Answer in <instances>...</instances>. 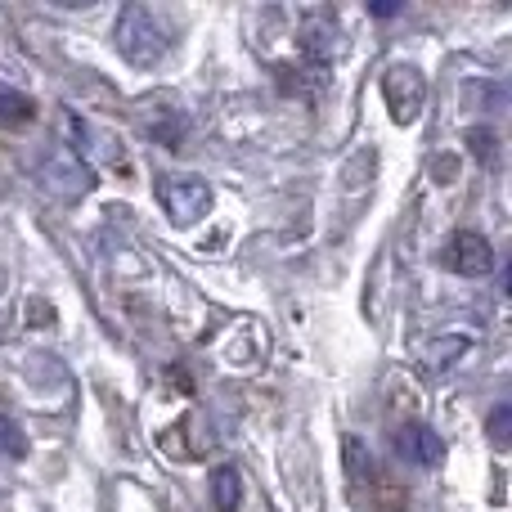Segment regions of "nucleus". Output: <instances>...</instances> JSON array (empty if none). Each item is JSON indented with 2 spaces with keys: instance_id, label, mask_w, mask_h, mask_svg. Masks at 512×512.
<instances>
[{
  "instance_id": "nucleus-1",
  "label": "nucleus",
  "mask_w": 512,
  "mask_h": 512,
  "mask_svg": "<svg viewBox=\"0 0 512 512\" xmlns=\"http://www.w3.org/2000/svg\"><path fill=\"white\" fill-rule=\"evenodd\" d=\"M113 41H117V50H122L131 63L153 68V63L167 59V50H171V41H176V36H171V27L162 23V14H153L149 5H126L122 14H117Z\"/></svg>"
},
{
  "instance_id": "nucleus-2",
  "label": "nucleus",
  "mask_w": 512,
  "mask_h": 512,
  "mask_svg": "<svg viewBox=\"0 0 512 512\" xmlns=\"http://www.w3.org/2000/svg\"><path fill=\"white\" fill-rule=\"evenodd\" d=\"M158 198L176 225H198L212 212V185L198 176H158Z\"/></svg>"
},
{
  "instance_id": "nucleus-3",
  "label": "nucleus",
  "mask_w": 512,
  "mask_h": 512,
  "mask_svg": "<svg viewBox=\"0 0 512 512\" xmlns=\"http://www.w3.org/2000/svg\"><path fill=\"white\" fill-rule=\"evenodd\" d=\"M382 95H387V108L400 126H414L427 104V81L418 68L396 63V68H387V77H382Z\"/></svg>"
},
{
  "instance_id": "nucleus-4",
  "label": "nucleus",
  "mask_w": 512,
  "mask_h": 512,
  "mask_svg": "<svg viewBox=\"0 0 512 512\" xmlns=\"http://www.w3.org/2000/svg\"><path fill=\"white\" fill-rule=\"evenodd\" d=\"M441 265H450L454 274H468V279H481V274L495 270V248H490L486 234L459 230V234H450V243L441 248Z\"/></svg>"
},
{
  "instance_id": "nucleus-5",
  "label": "nucleus",
  "mask_w": 512,
  "mask_h": 512,
  "mask_svg": "<svg viewBox=\"0 0 512 512\" xmlns=\"http://www.w3.org/2000/svg\"><path fill=\"white\" fill-rule=\"evenodd\" d=\"M396 454L405 463H414V468H441L445 441H441V432H432L427 423H405L396 432Z\"/></svg>"
},
{
  "instance_id": "nucleus-6",
  "label": "nucleus",
  "mask_w": 512,
  "mask_h": 512,
  "mask_svg": "<svg viewBox=\"0 0 512 512\" xmlns=\"http://www.w3.org/2000/svg\"><path fill=\"white\" fill-rule=\"evenodd\" d=\"M301 59L310 63V68H328V63L337 59V50H342V45H337V23L328 14H310L306 23H301Z\"/></svg>"
},
{
  "instance_id": "nucleus-7",
  "label": "nucleus",
  "mask_w": 512,
  "mask_h": 512,
  "mask_svg": "<svg viewBox=\"0 0 512 512\" xmlns=\"http://www.w3.org/2000/svg\"><path fill=\"white\" fill-rule=\"evenodd\" d=\"M239 499H243L239 472H234V468H216L212 472V504H216V512H234V508H239Z\"/></svg>"
},
{
  "instance_id": "nucleus-8",
  "label": "nucleus",
  "mask_w": 512,
  "mask_h": 512,
  "mask_svg": "<svg viewBox=\"0 0 512 512\" xmlns=\"http://www.w3.org/2000/svg\"><path fill=\"white\" fill-rule=\"evenodd\" d=\"M346 468H351V481L355 486H364V481H369V486H378L382 481V472H378V463H373V454H364V445L355 441H346Z\"/></svg>"
},
{
  "instance_id": "nucleus-9",
  "label": "nucleus",
  "mask_w": 512,
  "mask_h": 512,
  "mask_svg": "<svg viewBox=\"0 0 512 512\" xmlns=\"http://www.w3.org/2000/svg\"><path fill=\"white\" fill-rule=\"evenodd\" d=\"M36 122V104L18 90H0V126H27Z\"/></svg>"
},
{
  "instance_id": "nucleus-10",
  "label": "nucleus",
  "mask_w": 512,
  "mask_h": 512,
  "mask_svg": "<svg viewBox=\"0 0 512 512\" xmlns=\"http://www.w3.org/2000/svg\"><path fill=\"white\" fill-rule=\"evenodd\" d=\"M23 454H27V432L14 418L0 414V459H23Z\"/></svg>"
},
{
  "instance_id": "nucleus-11",
  "label": "nucleus",
  "mask_w": 512,
  "mask_h": 512,
  "mask_svg": "<svg viewBox=\"0 0 512 512\" xmlns=\"http://www.w3.org/2000/svg\"><path fill=\"white\" fill-rule=\"evenodd\" d=\"M468 144H472V153H477L486 167H495V162H499V135L495 131H472Z\"/></svg>"
},
{
  "instance_id": "nucleus-12",
  "label": "nucleus",
  "mask_w": 512,
  "mask_h": 512,
  "mask_svg": "<svg viewBox=\"0 0 512 512\" xmlns=\"http://www.w3.org/2000/svg\"><path fill=\"white\" fill-rule=\"evenodd\" d=\"M508 418H512V409L504 400V405H495V414H490V441L495 445H508Z\"/></svg>"
},
{
  "instance_id": "nucleus-13",
  "label": "nucleus",
  "mask_w": 512,
  "mask_h": 512,
  "mask_svg": "<svg viewBox=\"0 0 512 512\" xmlns=\"http://www.w3.org/2000/svg\"><path fill=\"white\" fill-rule=\"evenodd\" d=\"M432 171H436V180H441V185H450V176H454V158H441Z\"/></svg>"
}]
</instances>
